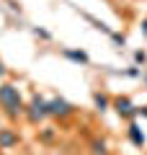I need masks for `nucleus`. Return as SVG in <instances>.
I'll use <instances>...</instances> for the list:
<instances>
[{"mask_svg":"<svg viewBox=\"0 0 147 155\" xmlns=\"http://www.w3.org/2000/svg\"><path fill=\"white\" fill-rule=\"evenodd\" d=\"M0 106L5 109V114L11 119H18V116H26V104L21 98V91L11 83L0 85Z\"/></svg>","mask_w":147,"mask_h":155,"instance_id":"1","label":"nucleus"},{"mask_svg":"<svg viewBox=\"0 0 147 155\" xmlns=\"http://www.w3.org/2000/svg\"><path fill=\"white\" fill-rule=\"evenodd\" d=\"M47 116H49V101L44 98V96L34 93L31 101L26 104V119H28L31 124H41Z\"/></svg>","mask_w":147,"mask_h":155,"instance_id":"2","label":"nucleus"},{"mask_svg":"<svg viewBox=\"0 0 147 155\" xmlns=\"http://www.w3.org/2000/svg\"><path fill=\"white\" fill-rule=\"evenodd\" d=\"M75 114V106L70 101H65L62 96H54V98H49V116H54V119H67V116Z\"/></svg>","mask_w":147,"mask_h":155,"instance_id":"3","label":"nucleus"},{"mask_svg":"<svg viewBox=\"0 0 147 155\" xmlns=\"http://www.w3.org/2000/svg\"><path fill=\"white\" fill-rule=\"evenodd\" d=\"M111 109L116 111V114L121 116V119H134V116H139V106L132 104V98H126V96H119V98H114V104H111Z\"/></svg>","mask_w":147,"mask_h":155,"instance_id":"4","label":"nucleus"},{"mask_svg":"<svg viewBox=\"0 0 147 155\" xmlns=\"http://www.w3.org/2000/svg\"><path fill=\"white\" fill-rule=\"evenodd\" d=\"M126 137L132 140V145L134 147H145L147 145V134L142 132V127L137 122H129V129H126Z\"/></svg>","mask_w":147,"mask_h":155,"instance_id":"5","label":"nucleus"},{"mask_svg":"<svg viewBox=\"0 0 147 155\" xmlns=\"http://www.w3.org/2000/svg\"><path fill=\"white\" fill-rule=\"evenodd\" d=\"M18 142H21L18 132H13V129H8V127L0 129V150H11V147H16Z\"/></svg>","mask_w":147,"mask_h":155,"instance_id":"6","label":"nucleus"},{"mask_svg":"<svg viewBox=\"0 0 147 155\" xmlns=\"http://www.w3.org/2000/svg\"><path fill=\"white\" fill-rule=\"evenodd\" d=\"M62 57L77 62V65H88V62H90V57H88L83 49H70V47H65V49H62Z\"/></svg>","mask_w":147,"mask_h":155,"instance_id":"7","label":"nucleus"},{"mask_svg":"<svg viewBox=\"0 0 147 155\" xmlns=\"http://www.w3.org/2000/svg\"><path fill=\"white\" fill-rule=\"evenodd\" d=\"M93 106H96V111H101V114H103V111L111 109V101H109V96H106V93L96 91V93H93Z\"/></svg>","mask_w":147,"mask_h":155,"instance_id":"8","label":"nucleus"},{"mask_svg":"<svg viewBox=\"0 0 147 155\" xmlns=\"http://www.w3.org/2000/svg\"><path fill=\"white\" fill-rule=\"evenodd\" d=\"M90 155H109V142L103 137H93L90 140Z\"/></svg>","mask_w":147,"mask_h":155,"instance_id":"9","label":"nucleus"},{"mask_svg":"<svg viewBox=\"0 0 147 155\" xmlns=\"http://www.w3.org/2000/svg\"><path fill=\"white\" fill-rule=\"evenodd\" d=\"M54 137H57V129L54 127H44L41 132H39V140H41V142H52Z\"/></svg>","mask_w":147,"mask_h":155,"instance_id":"10","label":"nucleus"},{"mask_svg":"<svg viewBox=\"0 0 147 155\" xmlns=\"http://www.w3.org/2000/svg\"><path fill=\"white\" fill-rule=\"evenodd\" d=\"M85 21H90L93 26L98 28V31H103V34H109V36H111V34H114V31H111L109 26H106V23H101V21H98V18H93V16H88V13H85Z\"/></svg>","mask_w":147,"mask_h":155,"instance_id":"11","label":"nucleus"},{"mask_svg":"<svg viewBox=\"0 0 147 155\" xmlns=\"http://www.w3.org/2000/svg\"><path fill=\"white\" fill-rule=\"evenodd\" d=\"M121 75H126V78H142V67L134 65V67H129V70H124Z\"/></svg>","mask_w":147,"mask_h":155,"instance_id":"12","label":"nucleus"},{"mask_svg":"<svg viewBox=\"0 0 147 155\" xmlns=\"http://www.w3.org/2000/svg\"><path fill=\"white\" fill-rule=\"evenodd\" d=\"M34 36H36V39H44V41H49V39H52V34H49L47 28H39V26H36V28H34Z\"/></svg>","mask_w":147,"mask_h":155,"instance_id":"13","label":"nucleus"},{"mask_svg":"<svg viewBox=\"0 0 147 155\" xmlns=\"http://www.w3.org/2000/svg\"><path fill=\"white\" fill-rule=\"evenodd\" d=\"M134 62H137V65H145V62H147V52L145 49H137L134 52Z\"/></svg>","mask_w":147,"mask_h":155,"instance_id":"14","label":"nucleus"},{"mask_svg":"<svg viewBox=\"0 0 147 155\" xmlns=\"http://www.w3.org/2000/svg\"><path fill=\"white\" fill-rule=\"evenodd\" d=\"M111 41H114L116 47H124V41H126V39H124V34H116V31H114V34H111Z\"/></svg>","mask_w":147,"mask_h":155,"instance_id":"15","label":"nucleus"},{"mask_svg":"<svg viewBox=\"0 0 147 155\" xmlns=\"http://www.w3.org/2000/svg\"><path fill=\"white\" fill-rule=\"evenodd\" d=\"M139 116H145V119H147V106H139Z\"/></svg>","mask_w":147,"mask_h":155,"instance_id":"16","label":"nucleus"},{"mask_svg":"<svg viewBox=\"0 0 147 155\" xmlns=\"http://www.w3.org/2000/svg\"><path fill=\"white\" fill-rule=\"evenodd\" d=\"M139 28H142V34H145V36H147V18H145V21H142V26H139Z\"/></svg>","mask_w":147,"mask_h":155,"instance_id":"17","label":"nucleus"},{"mask_svg":"<svg viewBox=\"0 0 147 155\" xmlns=\"http://www.w3.org/2000/svg\"><path fill=\"white\" fill-rule=\"evenodd\" d=\"M5 72H8V70H5V65H3V62H0V78L5 75Z\"/></svg>","mask_w":147,"mask_h":155,"instance_id":"18","label":"nucleus"},{"mask_svg":"<svg viewBox=\"0 0 147 155\" xmlns=\"http://www.w3.org/2000/svg\"><path fill=\"white\" fill-rule=\"evenodd\" d=\"M145 88H147V72H145Z\"/></svg>","mask_w":147,"mask_h":155,"instance_id":"19","label":"nucleus"}]
</instances>
